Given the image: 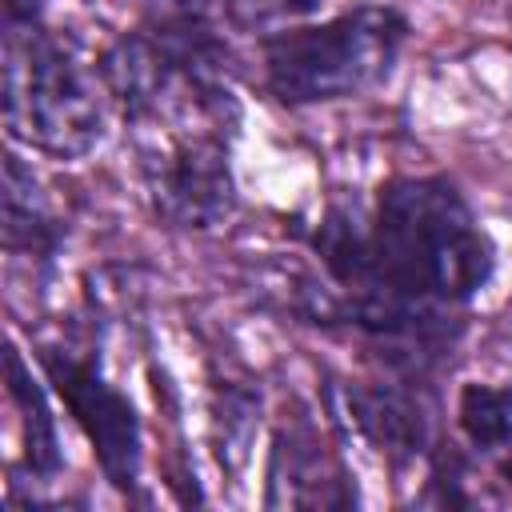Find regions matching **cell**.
I'll return each instance as SVG.
<instances>
[{"label": "cell", "instance_id": "obj_1", "mask_svg": "<svg viewBox=\"0 0 512 512\" xmlns=\"http://www.w3.org/2000/svg\"><path fill=\"white\" fill-rule=\"evenodd\" d=\"M316 252L344 292V316L384 344H432L496 264L488 232L444 176L392 180L372 220L332 208Z\"/></svg>", "mask_w": 512, "mask_h": 512}, {"label": "cell", "instance_id": "obj_2", "mask_svg": "<svg viewBox=\"0 0 512 512\" xmlns=\"http://www.w3.org/2000/svg\"><path fill=\"white\" fill-rule=\"evenodd\" d=\"M88 64L36 16L8 20L4 32V124L12 140L80 160L104 140V96Z\"/></svg>", "mask_w": 512, "mask_h": 512}, {"label": "cell", "instance_id": "obj_3", "mask_svg": "<svg viewBox=\"0 0 512 512\" xmlns=\"http://www.w3.org/2000/svg\"><path fill=\"white\" fill-rule=\"evenodd\" d=\"M408 40V20L384 4H360L308 28L264 40V80L284 104H332L388 80Z\"/></svg>", "mask_w": 512, "mask_h": 512}, {"label": "cell", "instance_id": "obj_4", "mask_svg": "<svg viewBox=\"0 0 512 512\" xmlns=\"http://www.w3.org/2000/svg\"><path fill=\"white\" fill-rule=\"evenodd\" d=\"M228 136L232 128H216V124H176V128L136 132L144 192L164 224L208 232L232 216L236 180L228 164Z\"/></svg>", "mask_w": 512, "mask_h": 512}, {"label": "cell", "instance_id": "obj_5", "mask_svg": "<svg viewBox=\"0 0 512 512\" xmlns=\"http://www.w3.org/2000/svg\"><path fill=\"white\" fill-rule=\"evenodd\" d=\"M44 372L60 392L64 408L92 444L100 472L116 488H132L140 476V420L128 396L104 380L100 364L72 348H44Z\"/></svg>", "mask_w": 512, "mask_h": 512}, {"label": "cell", "instance_id": "obj_6", "mask_svg": "<svg viewBox=\"0 0 512 512\" xmlns=\"http://www.w3.org/2000/svg\"><path fill=\"white\" fill-rule=\"evenodd\" d=\"M352 424L364 432L368 444H376L388 460H416L428 448V420L424 408L396 388H348L344 396Z\"/></svg>", "mask_w": 512, "mask_h": 512}, {"label": "cell", "instance_id": "obj_7", "mask_svg": "<svg viewBox=\"0 0 512 512\" xmlns=\"http://www.w3.org/2000/svg\"><path fill=\"white\" fill-rule=\"evenodd\" d=\"M268 504H324V484H332V464L308 424H292L276 436L268 468Z\"/></svg>", "mask_w": 512, "mask_h": 512}, {"label": "cell", "instance_id": "obj_8", "mask_svg": "<svg viewBox=\"0 0 512 512\" xmlns=\"http://www.w3.org/2000/svg\"><path fill=\"white\" fill-rule=\"evenodd\" d=\"M4 240L12 252L36 256H48L60 240V228L44 208L36 176L20 164V156H8L4 164Z\"/></svg>", "mask_w": 512, "mask_h": 512}, {"label": "cell", "instance_id": "obj_9", "mask_svg": "<svg viewBox=\"0 0 512 512\" xmlns=\"http://www.w3.org/2000/svg\"><path fill=\"white\" fill-rule=\"evenodd\" d=\"M8 392H12V400L20 408V424H24V460H28L32 476L52 480L60 472V436H56L48 400H44L40 384L32 380V372L24 368L20 352H8Z\"/></svg>", "mask_w": 512, "mask_h": 512}, {"label": "cell", "instance_id": "obj_10", "mask_svg": "<svg viewBox=\"0 0 512 512\" xmlns=\"http://www.w3.org/2000/svg\"><path fill=\"white\" fill-rule=\"evenodd\" d=\"M456 424L480 456L512 452V388L472 380L460 388Z\"/></svg>", "mask_w": 512, "mask_h": 512}, {"label": "cell", "instance_id": "obj_11", "mask_svg": "<svg viewBox=\"0 0 512 512\" xmlns=\"http://www.w3.org/2000/svg\"><path fill=\"white\" fill-rule=\"evenodd\" d=\"M292 4H296V8H300V12H308V8H312V4H316V0H292Z\"/></svg>", "mask_w": 512, "mask_h": 512}, {"label": "cell", "instance_id": "obj_12", "mask_svg": "<svg viewBox=\"0 0 512 512\" xmlns=\"http://www.w3.org/2000/svg\"><path fill=\"white\" fill-rule=\"evenodd\" d=\"M504 476H508V484H512V452H508V464H504Z\"/></svg>", "mask_w": 512, "mask_h": 512}]
</instances>
